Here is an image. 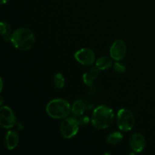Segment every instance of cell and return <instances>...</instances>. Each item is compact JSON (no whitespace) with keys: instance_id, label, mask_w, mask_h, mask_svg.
I'll use <instances>...</instances> for the list:
<instances>
[{"instance_id":"obj_8","label":"cell","mask_w":155,"mask_h":155,"mask_svg":"<svg viewBox=\"0 0 155 155\" xmlns=\"http://www.w3.org/2000/svg\"><path fill=\"white\" fill-rule=\"evenodd\" d=\"M127 48L125 42L121 39L114 41L110 48V58L117 61L123 60L127 54Z\"/></svg>"},{"instance_id":"obj_10","label":"cell","mask_w":155,"mask_h":155,"mask_svg":"<svg viewBox=\"0 0 155 155\" xmlns=\"http://www.w3.org/2000/svg\"><path fill=\"white\" fill-rule=\"evenodd\" d=\"M19 143V136L16 131L9 130L5 137V145L8 150H14Z\"/></svg>"},{"instance_id":"obj_9","label":"cell","mask_w":155,"mask_h":155,"mask_svg":"<svg viewBox=\"0 0 155 155\" xmlns=\"http://www.w3.org/2000/svg\"><path fill=\"white\" fill-rule=\"evenodd\" d=\"M130 145L134 152L140 153L145 149L146 141L141 133H136L132 135L130 140Z\"/></svg>"},{"instance_id":"obj_5","label":"cell","mask_w":155,"mask_h":155,"mask_svg":"<svg viewBox=\"0 0 155 155\" xmlns=\"http://www.w3.org/2000/svg\"><path fill=\"white\" fill-rule=\"evenodd\" d=\"M117 123L120 130L123 132H129L135 125L134 116L130 110L122 108L117 113Z\"/></svg>"},{"instance_id":"obj_12","label":"cell","mask_w":155,"mask_h":155,"mask_svg":"<svg viewBox=\"0 0 155 155\" xmlns=\"http://www.w3.org/2000/svg\"><path fill=\"white\" fill-rule=\"evenodd\" d=\"M86 109L85 103L81 100H77L71 107V114L75 117H80L83 114Z\"/></svg>"},{"instance_id":"obj_3","label":"cell","mask_w":155,"mask_h":155,"mask_svg":"<svg viewBox=\"0 0 155 155\" xmlns=\"http://www.w3.org/2000/svg\"><path fill=\"white\" fill-rule=\"evenodd\" d=\"M45 110L47 114L53 119H63L71 113V107L67 100L55 98L47 104Z\"/></svg>"},{"instance_id":"obj_16","label":"cell","mask_w":155,"mask_h":155,"mask_svg":"<svg viewBox=\"0 0 155 155\" xmlns=\"http://www.w3.org/2000/svg\"><path fill=\"white\" fill-rule=\"evenodd\" d=\"M54 85L56 89H62L65 85V79L63 74L57 73L54 77Z\"/></svg>"},{"instance_id":"obj_15","label":"cell","mask_w":155,"mask_h":155,"mask_svg":"<svg viewBox=\"0 0 155 155\" xmlns=\"http://www.w3.org/2000/svg\"><path fill=\"white\" fill-rule=\"evenodd\" d=\"M124 139V136L120 132H114L107 136V143L110 145H116L119 144Z\"/></svg>"},{"instance_id":"obj_20","label":"cell","mask_w":155,"mask_h":155,"mask_svg":"<svg viewBox=\"0 0 155 155\" xmlns=\"http://www.w3.org/2000/svg\"><path fill=\"white\" fill-rule=\"evenodd\" d=\"M2 88H3V81H2V79H1V91L2 90Z\"/></svg>"},{"instance_id":"obj_1","label":"cell","mask_w":155,"mask_h":155,"mask_svg":"<svg viewBox=\"0 0 155 155\" xmlns=\"http://www.w3.org/2000/svg\"><path fill=\"white\" fill-rule=\"evenodd\" d=\"M35 36L33 32L27 28H19L12 33L11 42L20 51H27L35 44Z\"/></svg>"},{"instance_id":"obj_19","label":"cell","mask_w":155,"mask_h":155,"mask_svg":"<svg viewBox=\"0 0 155 155\" xmlns=\"http://www.w3.org/2000/svg\"><path fill=\"white\" fill-rule=\"evenodd\" d=\"M8 0H1V3H2V5L6 4V3L8 2Z\"/></svg>"},{"instance_id":"obj_2","label":"cell","mask_w":155,"mask_h":155,"mask_svg":"<svg viewBox=\"0 0 155 155\" xmlns=\"http://www.w3.org/2000/svg\"><path fill=\"white\" fill-rule=\"evenodd\" d=\"M114 120L113 110L109 107L100 105L94 110L92 115V125L98 130H104L110 127Z\"/></svg>"},{"instance_id":"obj_11","label":"cell","mask_w":155,"mask_h":155,"mask_svg":"<svg viewBox=\"0 0 155 155\" xmlns=\"http://www.w3.org/2000/svg\"><path fill=\"white\" fill-rule=\"evenodd\" d=\"M99 71L100 70L97 68V67H92L88 72L85 73L83 76V80L85 84L88 86H92L95 80L98 78Z\"/></svg>"},{"instance_id":"obj_14","label":"cell","mask_w":155,"mask_h":155,"mask_svg":"<svg viewBox=\"0 0 155 155\" xmlns=\"http://www.w3.org/2000/svg\"><path fill=\"white\" fill-rule=\"evenodd\" d=\"M0 30H1L2 36L3 39L6 42L11 41V37H12V29H11L10 25L5 21H1L0 24Z\"/></svg>"},{"instance_id":"obj_18","label":"cell","mask_w":155,"mask_h":155,"mask_svg":"<svg viewBox=\"0 0 155 155\" xmlns=\"http://www.w3.org/2000/svg\"><path fill=\"white\" fill-rule=\"evenodd\" d=\"M89 122H90V119L87 116L82 117L80 119V124L82 126H87L89 124Z\"/></svg>"},{"instance_id":"obj_13","label":"cell","mask_w":155,"mask_h":155,"mask_svg":"<svg viewBox=\"0 0 155 155\" xmlns=\"http://www.w3.org/2000/svg\"><path fill=\"white\" fill-rule=\"evenodd\" d=\"M95 66L100 71H105L113 66V61L109 57L103 56V57H100L99 58L97 59V61H95Z\"/></svg>"},{"instance_id":"obj_6","label":"cell","mask_w":155,"mask_h":155,"mask_svg":"<svg viewBox=\"0 0 155 155\" xmlns=\"http://www.w3.org/2000/svg\"><path fill=\"white\" fill-rule=\"evenodd\" d=\"M16 124L15 113L8 106H2L0 108V125L2 128H12Z\"/></svg>"},{"instance_id":"obj_17","label":"cell","mask_w":155,"mask_h":155,"mask_svg":"<svg viewBox=\"0 0 155 155\" xmlns=\"http://www.w3.org/2000/svg\"><path fill=\"white\" fill-rule=\"evenodd\" d=\"M113 67L114 71L117 74H124L126 71V67L122 64L119 63V62H115L113 64Z\"/></svg>"},{"instance_id":"obj_4","label":"cell","mask_w":155,"mask_h":155,"mask_svg":"<svg viewBox=\"0 0 155 155\" xmlns=\"http://www.w3.org/2000/svg\"><path fill=\"white\" fill-rule=\"evenodd\" d=\"M80 125V120H78L75 117H66L61 123V135L67 139L74 137L78 133Z\"/></svg>"},{"instance_id":"obj_7","label":"cell","mask_w":155,"mask_h":155,"mask_svg":"<svg viewBox=\"0 0 155 155\" xmlns=\"http://www.w3.org/2000/svg\"><path fill=\"white\" fill-rule=\"evenodd\" d=\"M74 58L80 64L86 66H91L95 61V53L91 48H83L78 50L74 54Z\"/></svg>"}]
</instances>
